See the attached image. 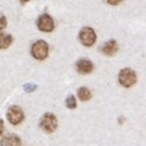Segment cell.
<instances>
[{"mask_svg":"<svg viewBox=\"0 0 146 146\" xmlns=\"http://www.w3.org/2000/svg\"><path fill=\"white\" fill-rule=\"evenodd\" d=\"M31 54L35 60H39V61L45 60L49 55L48 43L44 42V40H36V42H34L31 48Z\"/></svg>","mask_w":146,"mask_h":146,"instance_id":"1","label":"cell"},{"mask_svg":"<svg viewBox=\"0 0 146 146\" xmlns=\"http://www.w3.org/2000/svg\"><path fill=\"white\" fill-rule=\"evenodd\" d=\"M58 122L56 116L51 112H48L43 115L42 119H40V128L45 131V133H54L57 129Z\"/></svg>","mask_w":146,"mask_h":146,"instance_id":"2","label":"cell"},{"mask_svg":"<svg viewBox=\"0 0 146 146\" xmlns=\"http://www.w3.org/2000/svg\"><path fill=\"white\" fill-rule=\"evenodd\" d=\"M118 80L122 86L130 88L136 83V73L131 68H123L118 74Z\"/></svg>","mask_w":146,"mask_h":146,"instance_id":"3","label":"cell"},{"mask_svg":"<svg viewBox=\"0 0 146 146\" xmlns=\"http://www.w3.org/2000/svg\"><path fill=\"white\" fill-rule=\"evenodd\" d=\"M79 40L84 46H93L96 42V33L91 27H83L79 32Z\"/></svg>","mask_w":146,"mask_h":146,"instance_id":"4","label":"cell"},{"mask_svg":"<svg viewBox=\"0 0 146 146\" xmlns=\"http://www.w3.org/2000/svg\"><path fill=\"white\" fill-rule=\"evenodd\" d=\"M6 118L7 121L13 125H18L20 123L23 122L25 119V112L22 111L21 107L18 106H11L9 107L7 112H6Z\"/></svg>","mask_w":146,"mask_h":146,"instance_id":"5","label":"cell"},{"mask_svg":"<svg viewBox=\"0 0 146 146\" xmlns=\"http://www.w3.org/2000/svg\"><path fill=\"white\" fill-rule=\"evenodd\" d=\"M36 26H38L39 31L45 32V33H49V32H52L55 28V22L52 20V17L48 15V13H43L42 16H39L38 21H36Z\"/></svg>","mask_w":146,"mask_h":146,"instance_id":"6","label":"cell"},{"mask_svg":"<svg viewBox=\"0 0 146 146\" xmlns=\"http://www.w3.org/2000/svg\"><path fill=\"white\" fill-rule=\"evenodd\" d=\"M76 68L80 74H89L94 70V63L88 58H80L76 63Z\"/></svg>","mask_w":146,"mask_h":146,"instance_id":"7","label":"cell"},{"mask_svg":"<svg viewBox=\"0 0 146 146\" xmlns=\"http://www.w3.org/2000/svg\"><path fill=\"white\" fill-rule=\"evenodd\" d=\"M1 146H22V140L17 134H6L0 140Z\"/></svg>","mask_w":146,"mask_h":146,"instance_id":"8","label":"cell"},{"mask_svg":"<svg viewBox=\"0 0 146 146\" xmlns=\"http://www.w3.org/2000/svg\"><path fill=\"white\" fill-rule=\"evenodd\" d=\"M117 51H118V44L115 39L107 40L101 46V52L104 55H107V56H113V55L117 54Z\"/></svg>","mask_w":146,"mask_h":146,"instance_id":"9","label":"cell"},{"mask_svg":"<svg viewBox=\"0 0 146 146\" xmlns=\"http://www.w3.org/2000/svg\"><path fill=\"white\" fill-rule=\"evenodd\" d=\"M12 42H13V38L11 34L0 32V50H5L7 48H10Z\"/></svg>","mask_w":146,"mask_h":146,"instance_id":"10","label":"cell"},{"mask_svg":"<svg viewBox=\"0 0 146 146\" xmlns=\"http://www.w3.org/2000/svg\"><path fill=\"white\" fill-rule=\"evenodd\" d=\"M78 98L82 101H88L91 99V91L86 86H80L78 89Z\"/></svg>","mask_w":146,"mask_h":146,"instance_id":"11","label":"cell"},{"mask_svg":"<svg viewBox=\"0 0 146 146\" xmlns=\"http://www.w3.org/2000/svg\"><path fill=\"white\" fill-rule=\"evenodd\" d=\"M66 106L70 110H74L77 107V100L73 95H70V96L66 99Z\"/></svg>","mask_w":146,"mask_h":146,"instance_id":"12","label":"cell"},{"mask_svg":"<svg viewBox=\"0 0 146 146\" xmlns=\"http://www.w3.org/2000/svg\"><path fill=\"white\" fill-rule=\"evenodd\" d=\"M36 88H38V86H36L35 83H27L23 85V89L26 93H32V91H34Z\"/></svg>","mask_w":146,"mask_h":146,"instance_id":"13","label":"cell"},{"mask_svg":"<svg viewBox=\"0 0 146 146\" xmlns=\"http://www.w3.org/2000/svg\"><path fill=\"white\" fill-rule=\"evenodd\" d=\"M7 26V20L5 15H3V13H0V31L5 29V27Z\"/></svg>","mask_w":146,"mask_h":146,"instance_id":"14","label":"cell"},{"mask_svg":"<svg viewBox=\"0 0 146 146\" xmlns=\"http://www.w3.org/2000/svg\"><path fill=\"white\" fill-rule=\"evenodd\" d=\"M108 4H110V5H118V4H121V1H118V0H117V1H116V0H110V1H107Z\"/></svg>","mask_w":146,"mask_h":146,"instance_id":"15","label":"cell"},{"mask_svg":"<svg viewBox=\"0 0 146 146\" xmlns=\"http://www.w3.org/2000/svg\"><path fill=\"white\" fill-rule=\"evenodd\" d=\"M3 130H4V122L3 119H0V136L3 134Z\"/></svg>","mask_w":146,"mask_h":146,"instance_id":"16","label":"cell"}]
</instances>
